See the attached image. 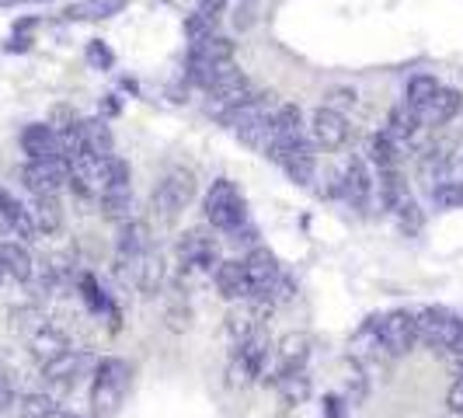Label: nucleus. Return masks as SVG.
<instances>
[{
	"instance_id": "1",
	"label": "nucleus",
	"mask_w": 463,
	"mask_h": 418,
	"mask_svg": "<svg viewBox=\"0 0 463 418\" xmlns=\"http://www.w3.org/2000/svg\"><path fill=\"white\" fill-rule=\"evenodd\" d=\"M206 220L223 233H231L241 223H248L244 199H241V192H237V185H233L231 178H216L213 188L206 192Z\"/></svg>"
},
{
	"instance_id": "2",
	"label": "nucleus",
	"mask_w": 463,
	"mask_h": 418,
	"mask_svg": "<svg viewBox=\"0 0 463 418\" xmlns=\"http://www.w3.org/2000/svg\"><path fill=\"white\" fill-rule=\"evenodd\" d=\"M195 175L192 171H185V167H171L167 175H164L161 182H157V188H154V213L161 216V220H178L182 216V209L195 199Z\"/></svg>"
},
{
	"instance_id": "3",
	"label": "nucleus",
	"mask_w": 463,
	"mask_h": 418,
	"mask_svg": "<svg viewBox=\"0 0 463 418\" xmlns=\"http://www.w3.org/2000/svg\"><path fill=\"white\" fill-rule=\"evenodd\" d=\"M269 352H272V338H269L265 328H258L248 338H241L231 356V384H251V380H258L265 373Z\"/></svg>"
},
{
	"instance_id": "4",
	"label": "nucleus",
	"mask_w": 463,
	"mask_h": 418,
	"mask_svg": "<svg viewBox=\"0 0 463 418\" xmlns=\"http://www.w3.org/2000/svg\"><path fill=\"white\" fill-rule=\"evenodd\" d=\"M418 321V342L439 348V352H449L457 346V338L463 335V318L446 310V307H425L415 314Z\"/></svg>"
},
{
	"instance_id": "5",
	"label": "nucleus",
	"mask_w": 463,
	"mask_h": 418,
	"mask_svg": "<svg viewBox=\"0 0 463 418\" xmlns=\"http://www.w3.org/2000/svg\"><path fill=\"white\" fill-rule=\"evenodd\" d=\"M70 161L67 157H49V161H28L22 167V182L32 195H56L67 185Z\"/></svg>"
},
{
	"instance_id": "6",
	"label": "nucleus",
	"mask_w": 463,
	"mask_h": 418,
	"mask_svg": "<svg viewBox=\"0 0 463 418\" xmlns=\"http://www.w3.org/2000/svg\"><path fill=\"white\" fill-rule=\"evenodd\" d=\"M244 272H248V290H251V297L248 300H265L272 297V290H276L279 276H282V265H279V258L269 252V248H255L251 255L244 258Z\"/></svg>"
},
{
	"instance_id": "7",
	"label": "nucleus",
	"mask_w": 463,
	"mask_h": 418,
	"mask_svg": "<svg viewBox=\"0 0 463 418\" xmlns=\"http://www.w3.org/2000/svg\"><path fill=\"white\" fill-rule=\"evenodd\" d=\"M376 325H380V342L391 356H408L418 346V321L411 310H391Z\"/></svg>"
},
{
	"instance_id": "8",
	"label": "nucleus",
	"mask_w": 463,
	"mask_h": 418,
	"mask_svg": "<svg viewBox=\"0 0 463 418\" xmlns=\"http://www.w3.org/2000/svg\"><path fill=\"white\" fill-rule=\"evenodd\" d=\"M348 119L345 112H335V109H327L321 105L314 116H310V139H314V147H321V150H342L348 143Z\"/></svg>"
},
{
	"instance_id": "9",
	"label": "nucleus",
	"mask_w": 463,
	"mask_h": 418,
	"mask_svg": "<svg viewBox=\"0 0 463 418\" xmlns=\"http://www.w3.org/2000/svg\"><path fill=\"white\" fill-rule=\"evenodd\" d=\"M338 188H342V195L348 199V206L366 209L373 203V178L370 171H366V164L359 161V157H348L345 161L342 175H338Z\"/></svg>"
},
{
	"instance_id": "10",
	"label": "nucleus",
	"mask_w": 463,
	"mask_h": 418,
	"mask_svg": "<svg viewBox=\"0 0 463 418\" xmlns=\"http://www.w3.org/2000/svg\"><path fill=\"white\" fill-rule=\"evenodd\" d=\"M178 258H182V265H188V269H209V272H213V269L220 265L216 241H213L206 231L182 233V241H178Z\"/></svg>"
},
{
	"instance_id": "11",
	"label": "nucleus",
	"mask_w": 463,
	"mask_h": 418,
	"mask_svg": "<svg viewBox=\"0 0 463 418\" xmlns=\"http://www.w3.org/2000/svg\"><path fill=\"white\" fill-rule=\"evenodd\" d=\"M272 161L297 182V185H310L314 182V175H317V157H314V139H303L297 147H289V150H282L276 154Z\"/></svg>"
},
{
	"instance_id": "12",
	"label": "nucleus",
	"mask_w": 463,
	"mask_h": 418,
	"mask_svg": "<svg viewBox=\"0 0 463 418\" xmlns=\"http://www.w3.org/2000/svg\"><path fill=\"white\" fill-rule=\"evenodd\" d=\"M307 359H310V338L303 335V331H293V335H286L276 348V373H272V380H282V376H289V373H300L307 366Z\"/></svg>"
},
{
	"instance_id": "13",
	"label": "nucleus",
	"mask_w": 463,
	"mask_h": 418,
	"mask_svg": "<svg viewBox=\"0 0 463 418\" xmlns=\"http://www.w3.org/2000/svg\"><path fill=\"white\" fill-rule=\"evenodd\" d=\"M22 150L28 154V161H49V157H63V147H60V133H56V129H52L49 122H35V126H24Z\"/></svg>"
},
{
	"instance_id": "14",
	"label": "nucleus",
	"mask_w": 463,
	"mask_h": 418,
	"mask_svg": "<svg viewBox=\"0 0 463 418\" xmlns=\"http://www.w3.org/2000/svg\"><path fill=\"white\" fill-rule=\"evenodd\" d=\"M143 252H150V227L143 220H126L122 231H118V244H116L118 269H129Z\"/></svg>"
},
{
	"instance_id": "15",
	"label": "nucleus",
	"mask_w": 463,
	"mask_h": 418,
	"mask_svg": "<svg viewBox=\"0 0 463 418\" xmlns=\"http://www.w3.org/2000/svg\"><path fill=\"white\" fill-rule=\"evenodd\" d=\"M460 109H463V94L457 91V88H442L439 84V91L429 98V105L418 112L421 116V126H446V122H453V119L460 116Z\"/></svg>"
},
{
	"instance_id": "16",
	"label": "nucleus",
	"mask_w": 463,
	"mask_h": 418,
	"mask_svg": "<svg viewBox=\"0 0 463 418\" xmlns=\"http://www.w3.org/2000/svg\"><path fill=\"white\" fill-rule=\"evenodd\" d=\"M213 279H216V290L223 300H248L251 290H248V272H244V261H220L213 269Z\"/></svg>"
},
{
	"instance_id": "17",
	"label": "nucleus",
	"mask_w": 463,
	"mask_h": 418,
	"mask_svg": "<svg viewBox=\"0 0 463 418\" xmlns=\"http://www.w3.org/2000/svg\"><path fill=\"white\" fill-rule=\"evenodd\" d=\"M88 366V356L84 352H60L56 359H49L43 363V376H46V384H56V387H70V384H77V376L84 373Z\"/></svg>"
},
{
	"instance_id": "18",
	"label": "nucleus",
	"mask_w": 463,
	"mask_h": 418,
	"mask_svg": "<svg viewBox=\"0 0 463 418\" xmlns=\"http://www.w3.org/2000/svg\"><path fill=\"white\" fill-rule=\"evenodd\" d=\"M129 272H133V282H137V290L143 297H154V293H161L164 286V261L161 255L150 248V252H143V255L129 265Z\"/></svg>"
},
{
	"instance_id": "19",
	"label": "nucleus",
	"mask_w": 463,
	"mask_h": 418,
	"mask_svg": "<svg viewBox=\"0 0 463 418\" xmlns=\"http://www.w3.org/2000/svg\"><path fill=\"white\" fill-rule=\"evenodd\" d=\"M80 143L88 157L116 154V139H112V129L105 126V119H80Z\"/></svg>"
},
{
	"instance_id": "20",
	"label": "nucleus",
	"mask_w": 463,
	"mask_h": 418,
	"mask_svg": "<svg viewBox=\"0 0 463 418\" xmlns=\"http://www.w3.org/2000/svg\"><path fill=\"white\" fill-rule=\"evenodd\" d=\"M28 348H32V356H35L39 363H49V359H56L60 352H67L70 342L63 331H56V328L46 321V325L35 328V331L28 335Z\"/></svg>"
},
{
	"instance_id": "21",
	"label": "nucleus",
	"mask_w": 463,
	"mask_h": 418,
	"mask_svg": "<svg viewBox=\"0 0 463 418\" xmlns=\"http://www.w3.org/2000/svg\"><path fill=\"white\" fill-rule=\"evenodd\" d=\"M32 220H35V231L39 233H60L63 231V209L56 195H32Z\"/></svg>"
},
{
	"instance_id": "22",
	"label": "nucleus",
	"mask_w": 463,
	"mask_h": 418,
	"mask_svg": "<svg viewBox=\"0 0 463 418\" xmlns=\"http://www.w3.org/2000/svg\"><path fill=\"white\" fill-rule=\"evenodd\" d=\"M0 255H4V279H14V282H28V279L35 276V258L28 255V248H24V244L4 241Z\"/></svg>"
},
{
	"instance_id": "23",
	"label": "nucleus",
	"mask_w": 463,
	"mask_h": 418,
	"mask_svg": "<svg viewBox=\"0 0 463 418\" xmlns=\"http://www.w3.org/2000/svg\"><path fill=\"white\" fill-rule=\"evenodd\" d=\"M418 129H421V116H418L411 105H397V109H391V116H387V137L394 139V143H411V139L418 137Z\"/></svg>"
},
{
	"instance_id": "24",
	"label": "nucleus",
	"mask_w": 463,
	"mask_h": 418,
	"mask_svg": "<svg viewBox=\"0 0 463 418\" xmlns=\"http://www.w3.org/2000/svg\"><path fill=\"white\" fill-rule=\"evenodd\" d=\"M98 203H101V213L116 223L133 220V188H105L98 195Z\"/></svg>"
},
{
	"instance_id": "25",
	"label": "nucleus",
	"mask_w": 463,
	"mask_h": 418,
	"mask_svg": "<svg viewBox=\"0 0 463 418\" xmlns=\"http://www.w3.org/2000/svg\"><path fill=\"white\" fill-rule=\"evenodd\" d=\"M233 46L227 35H209L203 43H192V52L188 56H195V60H206V63H233Z\"/></svg>"
},
{
	"instance_id": "26",
	"label": "nucleus",
	"mask_w": 463,
	"mask_h": 418,
	"mask_svg": "<svg viewBox=\"0 0 463 418\" xmlns=\"http://www.w3.org/2000/svg\"><path fill=\"white\" fill-rule=\"evenodd\" d=\"M129 363L126 359H118V356H109V359H101L98 366H94V384H105V387H118V391H126L129 387Z\"/></svg>"
},
{
	"instance_id": "27",
	"label": "nucleus",
	"mask_w": 463,
	"mask_h": 418,
	"mask_svg": "<svg viewBox=\"0 0 463 418\" xmlns=\"http://www.w3.org/2000/svg\"><path fill=\"white\" fill-rule=\"evenodd\" d=\"M436 91H439V81L432 73H418V77L408 81V88H404V105H411L415 112H421Z\"/></svg>"
},
{
	"instance_id": "28",
	"label": "nucleus",
	"mask_w": 463,
	"mask_h": 418,
	"mask_svg": "<svg viewBox=\"0 0 463 418\" xmlns=\"http://www.w3.org/2000/svg\"><path fill=\"white\" fill-rule=\"evenodd\" d=\"M370 394V380H366V373H363V363L359 359H352L348 363V373H345V401L348 408H359L363 401Z\"/></svg>"
},
{
	"instance_id": "29",
	"label": "nucleus",
	"mask_w": 463,
	"mask_h": 418,
	"mask_svg": "<svg viewBox=\"0 0 463 418\" xmlns=\"http://www.w3.org/2000/svg\"><path fill=\"white\" fill-rule=\"evenodd\" d=\"M279 397H282V404H303L310 397V376L303 370L282 376L279 380Z\"/></svg>"
},
{
	"instance_id": "30",
	"label": "nucleus",
	"mask_w": 463,
	"mask_h": 418,
	"mask_svg": "<svg viewBox=\"0 0 463 418\" xmlns=\"http://www.w3.org/2000/svg\"><path fill=\"white\" fill-rule=\"evenodd\" d=\"M370 157L376 164V171H387V167H401V157H397V143L387 133H376L370 139Z\"/></svg>"
},
{
	"instance_id": "31",
	"label": "nucleus",
	"mask_w": 463,
	"mask_h": 418,
	"mask_svg": "<svg viewBox=\"0 0 463 418\" xmlns=\"http://www.w3.org/2000/svg\"><path fill=\"white\" fill-rule=\"evenodd\" d=\"M261 314L258 310H251V307H233L231 314H227V331H231L233 338L241 342V338H248L251 331H258L261 328V321H258Z\"/></svg>"
},
{
	"instance_id": "32",
	"label": "nucleus",
	"mask_w": 463,
	"mask_h": 418,
	"mask_svg": "<svg viewBox=\"0 0 463 418\" xmlns=\"http://www.w3.org/2000/svg\"><path fill=\"white\" fill-rule=\"evenodd\" d=\"M118 11V0H84V4H70L67 18L70 22H88V18H109Z\"/></svg>"
},
{
	"instance_id": "33",
	"label": "nucleus",
	"mask_w": 463,
	"mask_h": 418,
	"mask_svg": "<svg viewBox=\"0 0 463 418\" xmlns=\"http://www.w3.org/2000/svg\"><path fill=\"white\" fill-rule=\"evenodd\" d=\"M122 394H126V391H118V387H105V384H94V387H91L94 415H98V418L116 415L118 404H122Z\"/></svg>"
},
{
	"instance_id": "34",
	"label": "nucleus",
	"mask_w": 463,
	"mask_h": 418,
	"mask_svg": "<svg viewBox=\"0 0 463 418\" xmlns=\"http://www.w3.org/2000/svg\"><path fill=\"white\" fill-rule=\"evenodd\" d=\"M56 401L49 394H24L18 401V415L22 418H56Z\"/></svg>"
},
{
	"instance_id": "35",
	"label": "nucleus",
	"mask_w": 463,
	"mask_h": 418,
	"mask_svg": "<svg viewBox=\"0 0 463 418\" xmlns=\"http://www.w3.org/2000/svg\"><path fill=\"white\" fill-rule=\"evenodd\" d=\"M133 182V167L126 157H118V154H109L105 157V188H129Z\"/></svg>"
},
{
	"instance_id": "36",
	"label": "nucleus",
	"mask_w": 463,
	"mask_h": 418,
	"mask_svg": "<svg viewBox=\"0 0 463 418\" xmlns=\"http://www.w3.org/2000/svg\"><path fill=\"white\" fill-rule=\"evenodd\" d=\"M432 203L439 209H463V182L460 178H446L432 188Z\"/></svg>"
},
{
	"instance_id": "37",
	"label": "nucleus",
	"mask_w": 463,
	"mask_h": 418,
	"mask_svg": "<svg viewBox=\"0 0 463 418\" xmlns=\"http://www.w3.org/2000/svg\"><path fill=\"white\" fill-rule=\"evenodd\" d=\"M185 35L192 43H203L209 35H216V14H209V11H199V14H192L185 22Z\"/></svg>"
},
{
	"instance_id": "38",
	"label": "nucleus",
	"mask_w": 463,
	"mask_h": 418,
	"mask_svg": "<svg viewBox=\"0 0 463 418\" xmlns=\"http://www.w3.org/2000/svg\"><path fill=\"white\" fill-rule=\"evenodd\" d=\"M77 122H80V116H77L73 105H52V109H49V126H52L56 133H67Z\"/></svg>"
},
{
	"instance_id": "39",
	"label": "nucleus",
	"mask_w": 463,
	"mask_h": 418,
	"mask_svg": "<svg viewBox=\"0 0 463 418\" xmlns=\"http://www.w3.org/2000/svg\"><path fill=\"white\" fill-rule=\"evenodd\" d=\"M394 216H397V223H401L408 233L421 231V213H418V206H415V199H411V195H408V199L394 209Z\"/></svg>"
},
{
	"instance_id": "40",
	"label": "nucleus",
	"mask_w": 463,
	"mask_h": 418,
	"mask_svg": "<svg viewBox=\"0 0 463 418\" xmlns=\"http://www.w3.org/2000/svg\"><path fill=\"white\" fill-rule=\"evenodd\" d=\"M355 101H359V94L355 88H331L325 98L327 109H335V112H345V109H355Z\"/></svg>"
},
{
	"instance_id": "41",
	"label": "nucleus",
	"mask_w": 463,
	"mask_h": 418,
	"mask_svg": "<svg viewBox=\"0 0 463 418\" xmlns=\"http://www.w3.org/2000/svg\"><path fill=\"white\" fill-rule=\"evenodd\" d=\"M14 404V373L0 363V415Z\"/></svg>"
},
{
	"instance_id": "42",
	"label": "nucleus",
	"mask_w": 463,
	"mask_h": 418,
	"mask_svg": "<svg viewBox=\"0 0 463 418\" xmlns=\"http://www.w3.org/2000/svg\"><path fill=\"white\" fill-rule=\"evenodd\" d=\"M167 328H171V331H185V328H192V310H188L185 303L167 307Z\"/></svg>"
},
{
	"instance_id": "43",
	"label": "nucleus",
	"mask_w": 463,
	"mask_h": 418,
	"mask_svg": "<svg viewBox=\"0 0 463 418\" xmlns=\"http://www.w3.org/2000/svg\"><path fill=\"white\" fill-rule=\"evenodd\" d=\"M446 404H449L453 415H463V373H457V380H453V387L446 394Z\"/></svg>"
},
{
	"instance_id": "44",
	"label": "nucleus",
	"mask_w": 463,
	"mask_h": 418,
	"mask_svg": "<svg viewBox=\"0 0 463 418\" xmlns=\"http://www.w3.org/2000/svg\"><path fill=\"white\" fill-rule=\"evenodd\" d=\"M446 359H449V366H453V370L463 373V335L457 338V346L446 352Z\"/></svg>"
},
{
	"instance_id": "45",
	"label": "nucleus",
	"mask_w": 463,
	"mask_h": 418,
	"mask_svg": "<svg viewBox=\"0 0 463 418\" xmlns=\"http://www.w3.org/2000/svg\"><path fill=\"white\" fill-rule=\"evenodd\" d=\"M195 4H199V11H209V14H220V11H223V7L231 4V0H195Z\"/></svg>"
},
{
	"instance_id": "46",
	"label": "nucleus",
	"mask_w": 463,
	"mask_h": 418,
	"mask_svg": "<svg viewBox=\"0 0 463 418\" xmlns=\"http://www.w3.org/2000/svg\"><path fill=\"white\" fill-rule=\"evenodd\" d=\"M233 24H237V28H248V24H251V14H248V11H237Z\"/></svg>"
},
{
	"instance_id": "47",
	"label": "nucleus",
	"mask_w": 463,
	"mask_h": 418,
	"mask_svg": "<svg viewBox=\"0 0 463 418\" xmlns=\"http://www.w3.org/2000/svg\"><path fill=\"white\" fill-rule=\"evenodd\" d=\"M56 418H80V415H67V412H56Z\"/></svg>"
}]
</instances>
